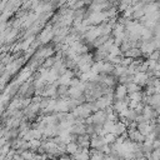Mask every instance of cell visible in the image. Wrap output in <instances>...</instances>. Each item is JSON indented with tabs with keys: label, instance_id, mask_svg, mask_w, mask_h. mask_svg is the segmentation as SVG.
<instances>
[{
	"label": "cell",
	"instance_id": "1",
	"mask_svg": "<svg viewBox=\"0 0 160 160\" xmlns=\"http://www.w3.org/2000/svg\"><path fill=\"white\" fill-rule=\"evenodd\" d=\"M71 158L69 156V155H66V154H64V155H61V156H59L58 158V160H70Z\"/></svg>",
	"mask_w": 160,
	"mask_h": 160
}]
</instances>
